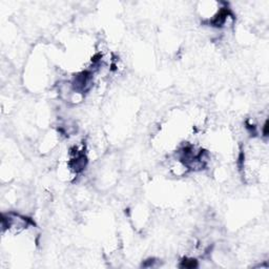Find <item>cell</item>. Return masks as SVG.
<instances>
[{"label":"cell","mask_w":269,"mask_h":269,"mask_svg":"<svg viewBox=\"0 0 269 269\" xmlns=\"http://www.w3.org/2000/svg\"><path fill=\"white\" fill-rule=\"evenodd\" d=\"M197 266V261L194 259H185L182 264V267L185 268H194Z\"/></svg>","instance_id":"obj_1"}]
</instances>
